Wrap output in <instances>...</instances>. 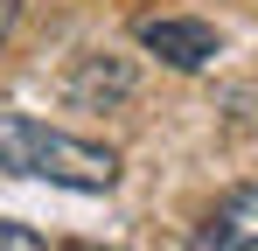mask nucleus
<instances>
[{"instance_id": "1", "label": "nucleus", "mask_w": 258, "mask_h": 251, "mask_svg": "<svg viewBox=\"0 0 258 251\" xmlns=\"http://www.w3.org/2000/svg\"><path fill=\"white\" fill-rule=\"evenodd\" d=\"M0 174L105 196L119 181V154L98 147V140H77V133H56V126L28 119V112H0Z\"/></svg>"}, {"instance_id": "6", "label": "nucleus", "mask_w": 258, "mask_h": 251, "mask_svg": "<svg viewBox=\"0 0 258 251\" xmlns=\"http://www.w3.org/2000/svg\"><path fill=\"white\" fill-rule=\"evenodd\" d=\"M14 21H21V0H0V42L14 35Z\"/></svg>"}, {"instance_id": "3", "label": "nucleus", "mask_w": 258, "mask_h": 251, "mask_svg": "<svg viewBox=\"0 0 258 251\" xmlns=\"http://www.w3.org/2000/svg\"><path fill=\"white\" fill-rule=\"evenodd\" d=\"M196 244H216V251H251L258 244V181L230 189V196L210 209V223L196 230Z\"/></svg>"}, {"instance_id": "5", "label": "nucleus", "mask_w": 258, "mask_h": 251, "mask_svg": "<svg viewBox=\"0 0 258 251\" xmlns=\"http://www.w3.org/2000/svg\"><path fill=\"white\" fill-rule=\"evenodd\" d=\"M0 251H42V237H35L28 223H7V216H0Z\"/></svg>"}, {"instance_id": "2", "label": "nucleus", "mask_w": 258, "mask_h": 251, "mask_svg": "<svg viewBox=\"0 0 258 251\" xmlns=\"http://www.w3.org/2000/svg\"><path fill=\"white\" fill-rule=\"evenodd\" d=\"M140 49H154L168 70H210L223 42H216V28L196 21V14H154V21H140Z\"/></svg>"}, {"instance_id": "4", "label": "nucleus", "mask_w": 258, "mask_h": 251, "mask_svg": "<svg viewBox=\"0 0 258 251\" xmlns=\"http://www.w3.org/2000/svg\"><path fill=\"white\" fill-rule=\"evenodd\" d=\"M133 63L126 56H77V70L63 77V91H70V105H119V98H133Z\"/></svg>"}]
</instances>
